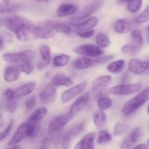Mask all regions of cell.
Instances as JSON below:
<instances>
[{"mask_svg": "<svg viewBox=\"0 0 149 149\" xmlns=\"http://www.w3.org/2000/svg\"><path fill=\"white\" fill-rule=\"evenodd\" d=\"M113 105V101L111 98L108 97H102L97 100V106L99 110L105 111L106 110H108L110 109Z\"/></svg>", "mask_w": 149, "mask_h": 149, "instance_id": "obj_34", "label": "cell"}, {"mask_svg": "<svg viewBox=\"0 0 149 149\" xmlns=\"http://www.w3.org/2000/svg\"><path fill=\"white\" fill-rule=\"evenodd\" d=\"M14 42V36L11 33H5L1 39V50H4L7 45H12Z\"/></svg>", "mask_w": 149, "mask_h": 149, "instance_id": "obj_40", "label": "cell"}, {"mask_svg": "<svg viewBox=\"0 0 149 149\" xmlns=\"http://www.w3.org/2000/svg\"><path fill=\"white\" fill-rule=\"evenodd\" d=\"M125 66V60H117L110 63L106 67V69L111 74H119L123 71Z\"/></svg>", "mask_w": 149, "mask_h": 149, "instance_id": "obj_29", "label": "cell"}, {"mask_svg": "<svg viewBox=\"0 0 149 149\" xmlns=\"http://www.w3.org/2000/svg\"><path fill=\"white\" fill-rule=\"evenodd\" d=\"M71 55L67 54H60V55H55L52 59V63L55 67L61 68L64 67L69 63L71 61Z\"/></svg>", "mask_w": 149, "mask_h": 149, "instance_id": "obj_30", "label": "cell"}, {"mask_svg": "<svg viewBox=\"0 0 149 149\" xmlns=\"http://www.w3.org/2000/svg\"><path fill=\"white\" fill-rule=\"evenodd\" d=\"M18 8V6L17 5H10V4H1V13H7L14 12L15 10Z\"/></svg>", "mask_w": 149, "mask_h": 149, "instance_id": "obj_44", "label": "cell"}, {"mask_svg": "<svg viewBox=\"0 0 149 149\" xmlns=\"http://www.w3.org/2000/svg\"><path fill=\"white\" fill-rule=\"evenodd\" d=\"M143 0H130L127 3V9L131 13H136L141 9Z\"/></svg>", "mask_w": 149, "mask_h": 149, "instance_id": "obj_36", "label": "cell"}, {"mask_svg": "<svg viewBox=\"0 0 149 149\" xmlns=\"http://www.w3.org/2000/svg\"><path fill=\"white\" fill-rule=\"evenodd\" d=\"M36 53L31 49H26L19 52H7L2 55V58L5 62L13 65H19L26 61H32L35 60Z\"/></svg>", "mask_w": 149, "mask_h": 149, "instance_id": "obj_2", "label": "cell"}, {"mask_svg": "<svg viewBox=\"0 0 149 149\" xmlns=\"http://www.w3.org/2000/svg\"><path fill=\"white\" fill-rule=\"evenodd\" d=\"M149 100V87L143 89L128 100L122 109L124 116H129L138 111Z\"/></svg>", "mask_w": 149, "mask_h": 149, "instance_id": "obj_1", "label": "cell"}, {"mask_svg": "<svg viewBox=\"0 0 149 149\" xmlns=\"http://www.w3.org/2000/svg\"><path fill=\"white\" fill-rule=\"evenodd\" d=\"M17 109V103L16 99L7 100L6 103V109L10 113H13L16 111Z\"/></svg>", "mask_w": 149, "mask_h": 149, "instance_id": "obj_41", "label": "cell"}, {"mask_svg": "<svg viewBox=\"0 0 149 149\" xmlns=\"http://www.w3.org/2000/svg\"><path fill=\"white\" fill-rule=\"evenodd\" d=\"M130 0H116V3L118 4H127V3Z\"/></svg>", "mask_w": 149, "mask_h": 149, "instance_id": "obj_51", "label": "cell"}, {"mask_svg": "<svg viewBox=\"0 0 149 149\" xmlns=\"http://www.w3.org/2000/svg\"><path fill=\"white\" fill-rule=\"evenodd\" d=\"M97 24H98V19L96 17H90L81 22H74L71 23V25L77 29V31H80L93 30V29L95 28Z\"/></svg>", "mask_w": 149, "mask_h": 149, "instance_id": "obj_18", "label": "cell"}, {"mask_svg": "<svg viewBox=\"0 0 149 149\" xmlns=\"http://www.w3.org/2000/svg\"><path fill=\"white\" fill-rule=\"evenodd\" d=\"M4 96L7 100H13L15 99V90L12 88H7L4 91Z\"/></svg>", "mask_w": 149, "mask_h": 149, "instance_id": "obj_48", "label": "cell"}, {"mask_svg": "<svg viewBox=\"0 0 149 149\" xmlns=\"http://www.w3.org/2000/svg\"><path fill=\"white\" fill-rule=\"evenodd\" d=\"M55 36V33L45 27V26L35 25L31 29V40L34 39H49Z\"/></svg>", "mask_w": 149, "mask_h": 149, "instance_id": "obj_13", "label": "cell"}, {"mask_svg": "<svg viewBox=\"0 0 149 149\" xmlns=\"http://www.w3.org/2000/svg\"><path fill=\"white\" fill-rule=\"evenodd\" d=\"M4 2V4H10V0H2Z\"/></svg>", "mask_w": 149, "mask_h": 149, "instance_id": "obj_54", "label": "cell"}, {"mask_svg": "<svg viewBox=\"0 0 149 149\" xmlns=\"http://www.w3.org/2000/svg\"><path fill=\"white\" fill-rule=\"evenodd\" d=\"M112 77L110 75H103L97 77L92 83V90L93 92L98 93L111 84Z\"/></svg>", "mask_w": 149, "mask_h": 149, "instance_id": "obj_20", "label": "cell"}, {"mask_svg": "<svg viewBox=\"0 0 149 149\" xmlns=\"http://www.w3.org/2000/svg\"><path fill=\"white\" fill-rule=\"evenodd\" d=\"M87 84V81H83L65 90L61 95V100L63 103H67L78 96L81 95L85 90Z\"/></svg>", "mask_w": 149, "mask_h": 149, "instance_id": "obj_7", "label": "cell"}, {"mask_svg": "<svg viewBox=\"0 0 149 149\" xmlns=\"http://www.w3.org/2000/svg\"><path fill=\"white\" fill-rule=\"evenodd\" d=\"M33 1L39 3H46V2H48V1H49L50 0H33Z\"/></svg>", "mask_w": 149, "mask_h": 149, "instance_id": "obj_53", "label": "cell"}, {"mask_svg": "<svg viewBox=\"0 0 149 149\" xmlns=\"http://www.w3.org/2000/svg\"><path fill=\"white\" fill-rule=\"evenodd\" d=\"M142 84L140 82L133 84H121L110 88L108 93L112 95L127 96L138 93L142 90Z\"/></svg>", "mask_w": 149, "mask_h": 149, "instance_id": "obj_4", "label": "cell"}, {"mask_svg": "<svg viewBox=\"0 0 149 149\" xmlns=\"http://www.w3.org/2000/svg\"><path fill=\"white\" fill-rule=\"evenodd\" d=\"M128 128H129V125L126 122L119 121L115 124L113 130V135L115 136H122L127 132Z\"/></svg>", "mask_w": 149, "mask_h": 149, "instance_id": "obj_31", "label": "cell"}, {"mask_svg": "<svg viewBox=\"0 0 149 149\" xmlns=\"http://www.w3.org/2000/svg\"><path fill=\"white\" fill-rule=\"evenodd\" d=\"M94 63V60L86 57H82L75 60L74 62V66L78 70H85L93 66Z\"/></svg>", "mask_w": 149, "mask_h": 149, "instance_id": "obj_28", "label": "cell"}, {"mask_svg": "<svg viewBox=\"0 0 149 149\" xmlns=\"http://www.w3.org/2000/svg\"><path fill=\"white\" fill-rule=\"evenodd\" d=\"M84 130V123H79L73 127L65 135L62 140L63 149H70L73 141L77 138Z\"/></svg>", "mask_w": 149, "mask_h": 149, "instance_id": "obj_9", "label": "cell"}, {"mask_svg": "<svg viewBox=\"0 0 149 149\" xmlns=\"http://www.w3.org/2000/svg\"><path fill=\"white\" fill-rule=\"evenodd\" d=\"M74 52L78 55L95 58H100L103 55V50L102 48L97 45L92 44H85L78 46L74 49Z\"/></svg>", "mask_w": 149, "mask_h": 149, "instance_id": "obj_8", "label": "cell"}, {"mask_svg": "<svg viewBox=\"0 0 149 149\" xmlns=\"http://www.w3.org/2000/svg\"><path fill=\"white\" fill-rule=\"evenodd\" d=\"M17 65H18L20 72L27 74V75H30L31 74H32L33 70H34L33 62H32V61H26V62L19 64Z\"/></svg>", "mask_w": 149, "mask_h": 149, "instance_id": "obj_38", "label": "cell"}, {"mask_svg": "<svg viewBox=\"0 0 149 149\" xmlns=\"http://www.w3.org/2000/svg\"><path fill=\"white\" fill-rule=\"evenodd\" d=\"M148 144H149V140H148Z\"/></svg>", "mask_w": 149, "mask_h": 149, "instance_id": "obj_59", "label": "cell"}, {"mask_svg": "<svg viewBox=\"0 0 149 149\" xmlns=\"http://www.w3.org/2000/svg\"><path fill=\"white\" fill-rule=\"evenodd\" d=\"M36 105V99L35 97H31L25 102V107L26 110L30 111L33 109Z\"/></svg>", "mask_w": 149, "mask_h": 149, "instance_id": "obj_45", "label": "cell"}, {"mask_svg": "<svg viewBox=\"0 0 149 149\" xmlns=\"http://www.w3.org/2000/svg\"><path fill=\"white\" fill-rule=\"evenodd\" d=\"M36 83L34 81H30L20 86L15 90V97L18 99L29 95L36 89Z\"/></svg>", "mask_w": 149, "mask_h": 149, "instance_id": "obj_24", "label": "cell"}, {"mask_svg": "<svg viewBox=\"0 0 149 149\" xmlns=\"http://www.w3.org/2000/svg\"><path fill=\"white\" fill-rule=\"evenodd\" d=\"M95 138L96 135L95 132H89L77 143L75 149H95Z\"/></svg>", "mask_w": 149, "mask_h": 149, "instance_id": "obj_22", "label": "cell"}, {"mask_svg": "<svg viewBox=\"0 0 149 149\" xmlns=\"http://www.w3.org/2000/svg\"><path fill=\"white\" fill-rule=\"evenodd\" d=\"M38 124L30 123L26 122V138H33L38 133Z\"/></svg>", "mask_w": 149, "mask_h": 149, "instance_id": "obj_39", "label": "cell"}, {"mask_svg": "<svg viewBox=\"0 0 149 149\" xmlns=\"http://www.w3.org/2000/svg\"><path fill=\"white\" fill-rule=\"evenodd\" d=\"M73 116L71 113H63V114L57 116L56 117L53 118L49 122L47 127V133L49 135H54V134L58 133L61 132L64 127L66 126L67 124L73 119Z\"/></svg>", "mask_w": 149, "mask_h": 149, "instance_id": "obj_5", "label": "cell"}, {"mask_svg": "<svg viewBox=\"0 0 149 149\" xmlns=\"http://www.w3.org/2000/svg\"><path fill=\"white\" fill-rule=\"evenodd\" d=\"M93 122L95 125L98 129L104 127L108 122V117L105 111L98 110L95 112L93 115Z\"/></svg>", "mask_w": 149, "mask_h": 149, "instance_id": "obj_27", "label": "cell"}, {"mask_svg": "<svg viewBox=\"0 0 149 149\" xmlns=\"http://www.w3.org/2000/svg\"><path fill=\"white\" fill-rule=\"evenodd\" d=\"M7 149H23L22 148L21 146H11L10 148H7Z\"/></svg>", "mask_w": 149, "mask_h": 149, "instance_id": "obj_52", "label": "cell"}, {"mask_svg": "<svg viewBox=\"0 0 149 149\" xmlns=\"http://www.w3.org/2000/svg\"><path fill=\"white\" fill-rule=\"evenodd\" d=\"M1 23L7 30L15 33L18 29L23 26H33V23L28 19L20 16H8L1 18Z\"/></svg>", "mask_w": 149, "mask_h": 149, "instance_id": "obj_3", "label": "cell"}, {"mask_svg": "<svg viewBox=\"0 0 149 149\" xmlns=\"http://www.w3.org/2000/svg\"><path fill=\"white\" fill-rule=\"evenodd\" d=\"M113 58V55H106V56H101L100 57V58H95V59L94 60V61L96 63H108L110 61H111Z\"/></svg>", "mask_w": 149, "mask_h": 149, "instance_id": "obj_47", "label": "cell"}, {"mask_svg": "<svg viewBox=\"0 0 149 149\" xmlns=\"http://www.w3.org/2000/svg\"><path fill=\"white\" fill-rule=\"evenodd\" d=\"M39 55L41 59L36 64V68L39 70H44L49 65L52 60L51 49L48 45H42L39 48Z\"/></svg>", "mask_w": 149, "mask_h": 149, "instance_id": "obj_15", "label": "cell"}, {"mask_svg": "<svg viewBox=\"0 0 149 149\" xmlns=\"http://www.w3.org/2000/svg\"><path fill=\"white\" fill-rule=\"evenodd\" d=\"M134 27V23L128 19H119L113 24V30L118 33L125 34L132 32Z\"/></svg>", "mask_w": 149, "mask_h": 149, "instance_id": "obj_17", "label": "cell"}, {"mask_svg": "<svg viewBox=\"0 0 149 149\" xmlns=\"http://www.w3.org/2000/svg\"><path fill=\"white\" fill-rule=\"evenodd\" d=\"M148 40H149V36H148Z\"/></svg>", "mask_w": 149, "mask_h": 149, "instance_id": "obj_58", "label": "cell"}, {"mask_svg": "<svg viewBox=\"0 0 149 149\" xmlns=\"http://www.w3.org/2000/svg\"><path fill=\"white\" fill-rule=\"evenodd\" d=\"M112 141V135L109 133V131L103 130L99 132L97 138V143L99 145H106Z\"/></svg>", "mask_w": 149, "mask_h": 149, "instance_id": "obj_33", "label": "cell"}, {"mask_svg": "<svg viewBox=\"0 0 149 149\" xmlns=\"http://www.w3.org/2000/svg\"><path fill=\"white\" fill-rule=\"evenodd\" d=\"M39 98L44 105H49L53 103L57 98L56 87L52 83H48L41 90Z\"/></svg>", "mask_w": 149, "mask_h": 149, "instance_id": "obj_10", "label": "cell"}, {"mask_svg": "<svg viewBox=\"0 0 149 149\" xmlns=\"http://www.w3.org/2000/svg\"><path fill=\"white\" fill-rule=\"evenodd\" d=\"M76 33L79 37L84 38V39H90L92 36H93L95 33V30L90 31H76Z\"/></svg>", "mask_w": 149, "mask_h": 149, "instance_id": "obj_43", "label": "cell"}, {"mask_svg": "<svg viewBox=\"0 0 149 149\" xmlns=\"http://www.w3.org/2000/svg\"><path fill=\"white\" fill-rule=\"evenodd\" d=\"M128 69L131 73L136 75L144 74L149 71V62L132 58L129 61Z\"/></svg>", "mask_w": 149, "mask_h": 149, "instance_id": "obj_11", "label": "cell"}, {"mask_svg": "<svg viewBox=\"0 0 149 149\" xmlns=\"http://www.w3.org/2000/svg\"><path fill=\"white\" fill-rule=\"evenodd\" d=\"M79 12V6L74 3H64L56 10V15L60 17L74 16Z\"/></svg>", "mask_w": 149, "mask_h": 149, "instance_id": "obj_16", "label": "cell"}, {"mask_svg": "<svg viewBox=\"0 0 149 149\" xmlns=\"http://www.w3.org/2000/svg\"><path fill=\"white\" fill-rule=\"evenodd\" d=\"M149 21V4L146 7L145 10L135 17L133 22L138 24H143Z\"/></svg>", "mask_w": 149, "mask_h": 149, "instance_id": "obj_37", "label": "cell"}, {"mask_svg": "<svg viewBox=\"0 0 149 149\" xmlns=\"http://www.w3.org/2000/svg\"><path fill=\"white\" fill-rule=\"evenodd\" d=\"M147 112H148V113L149 114V105H148V109H147Z\"/></svg>", "mask_w": 149, "mask_h": 149, "instance_id": "obj_55", "label": "cell"}, {"mask_svg": "<svg viewBox=\"0 0 149 149\" xmlns=\"http://www.w3.org/2000/svg\"><path fill=\"white\" fill-rule=\"evenodd\" d=\"M102 4H103V1L101 0H95L84 7L82 10L79 11L77 13H76L74 16L71 17V20H74V22H80L81 20H86L89 17H90L93 13L97 12L101 7Z\"/></svg>", "mask_w": 149, "mask_h": 149, "instance_id": "obj_6", "label": "cell"}, {"mask_svg": "<svg viewBox=\"0 0 149 149\" xmlns=\"http://www.w3.org/2000/svg\"><path fill=\"white\" fill-rule=\"evenodd\" d=\"M122 52H123V53L126 54V55H136V52H135V49H134L133 47L131 46L130 44L124 45L122 47Z\"/></svg>", "mask_w": 149, "mask_h": 149, "instance_id": "obj_46", "label": "cell"}, {"mask_svg": "<svg viewBox=\"0 0 149 149\" xmlns=\"http://www.w3.org/2000/svg\"><path fill=\"white\" fill-rule=\"evenodd\" d=\"M141 135H142V130H141V127H135V129L132 130V132L127 135V139L132 144L137 143L139 141V140L141 139Z\"/></svg>", "mask_w": 149, "mask_h": 149, "instance_id": "obj_35", "label": "cell"}, {"mask_svg": "<svg viewBox=\"0 0 149 149\" xmlns=\"http://www.w3.org/2000/svg\"><path fill=\"white\" fill-rule=\"evenodd\" d=\"M130 45L135 49V52L138 53L141 52L144 46L143 37L142 31L140 29H134L131 32V42Z\"/></svg>", "mask_w": 149, "mask_h": 149, "instance_id": "obj_21", "label": "cell"}, {"mask_svg": "<svg viewBox=\"0 0 149 149\" xmlns=\"http://www.w3.org/2000/svg\"><path fill=\"white\" fill-rule=\"evenodd\" d=\"M41 149H46V148H41Z\"/></svg>", "mask_w": 149, "mask_h": 149, "instance_id": "obj_57", "label": "cell"}, {"mask_svg": "<svg viewBox=\"0 0 149 149\" xmlns=\"http://www.w3.org/2000/svg\"><path fill=\"white\" fill-rule=\"evenodd\" d=\"M95 42L100 48H107L111 45V40L104 33H98L95 37Z\"/></svg>", "mask_w": 149, "mask_h": 149, "instance_id": "obj_32", "label": "cell"}, {"mask_svg": "<svg viewBox=\"0 0 149 149\" xmlns=\"http://www.w3.org/2000/svg\"><path fill=\"white\" fill-rule=\"evenodd\" d=\"M48 113V109L45 107H40L36 109L28 119L27 122L30 123L38 124L42 120Z\"/></svg>", "mask_w": 149, "mask_h": 149, "instance_id": "obj_26", "label": "cell"}, {"mask_svg": "<svg viewBox=\"0 0 149 149\" xmlns=\"http://www.w3.org/2000/svg\"><path fill=\"white\" fill-rule=\"evenodd\" d=\"M43 26L49 29L54 33H61L63 34H70L72 31V29L68 24L63 22L55 21V20H47L43 23Z\"/></svg>", "mask_w": 149, "mask_h": 149, "instance_id": "obj_14", "label": "cell"}, {"mask_svg": "<svg viewBox=\"0 0 149 149\" xmlns=\"http://www.w3.org/2000/svg\"><path fill=\"white\" fill-rule=\"evenodd\" d=\"M132 146L133 145L127 138H125V140L121 143L120 147L121 149H132Z\"/></svg>", "mask_w": 149, "mask_h": 149, "instance_id": "obj_49", "label": "cell"}, {"mask_svg": "<svg viewBox=\"0 0 149 149\" xmlns=\"http://www.w3.org/2000/svg\"><path fill=\"white\" fill-rule=\"evenodd\" d=\"M133 149H148V146L146 143H141L134 147Z\"/></svg>", "mask_w": 149, "mask_h": 149, "instance_id": "obj_50", "label": "cell"}, {"mask_svg": "<svg viewBox=\"0 0 149 149\" xmlns=\"http://www.w3.org/2000/svg\"><path fill=\"white\" fill-rule=\"evenodd\" d=\"M90 94L89 93H83L81 95L79 96L78 98L72 103L71 108H70L69 113H71L73 117L77 116L85 108L90 100Z\"/></svg>", "mask_w": 149, "mask_h": 149, "instance_id": "obj_12", "label": "cell"}, {"mask_svg": "<svg viewBox=\"0 0 149 149\" xmlns=\"http://www.w3.org/2000/svg\"><path fill=\"white\" fill-rule=\"evenodd\" d=\"M26 122H23V123L20 124L14 132L12 138L9 140L7 142V145L9 146H15L18 143H20L22 140L26 137Z\"/></svg>", "mask_w": 149, "mask_h": 149, "instance_id": "obj_23", "label": "cell"}, {"mask_svg": "<svg viewBox=\"0 0 149 149\" xmlns=\"http://www.w3.org/2000/svg\"><path fill=\"white\" fill-rule=\"evenodd\" d=\"M20 74L21 72L19 69L18 65H12L5 67L3 73V77L6 82L12 83L18 79Z\"/></svg>", "mask_w": 149, "mask_h": 149, "instance_id": "obj_19", "label": "cell"}, {"mask_svg": "<svg viewBox=\"0 0 149 149\" xmlns=\"http://www.w3.org/2000/svg\"><path fill=\"white\" fill-rule=\"evenodd\" d=\"M51 83L55 87H72L74 81L70 77L63 74H56L52 77Z\"/></svg>", "mask_w": 149, "mask_h": 149, "instance_id": "obj_25", "label": "cell"}, {"mask_svg": "<svg viewBox=\"0 0 149 149\" xmlns=\"http://www.w3.org/2000/svg\"><path fill=\"white\" fill-rule=\"evenodd\" d=\"M13 125H14V122H13V121H11V122L6 126V127L1 131V136H0V140H1V141H2L3 140L5 139V138L8 136L9 134L11 132L12 129H13Z\"/></svg>", "mask_w": 149, "mask_h": 149, "instance_id": "obj_42", "label": "cell"}, {"mask_svg": "<svg viewBox=\"0 0 149 149\" xmlns=\"http://www.w3.org/2000/svg\"><path fill=\"white\" fill-rule=\"evenodd\" d=\"M148 30L149 31V25H148Z\"/></svg>", "mask_w": 149, "mask_h": 149, "instance_id": "obj_56", "label": "cell"}]
</instances>
